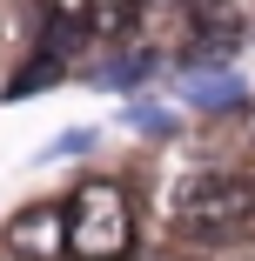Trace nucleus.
Returning <instances> with one entry per match:
<instances>
[{"label":"nucleus","instance_id":"5","mask_svg":"<svg viewBox=\"0 0 255 261\" xmlns=\"http://www.w3.org/2000/svg\"><path fill=\"white\" fill-rule=\"evenodd\" d=\"M148 0H87V34H121Z\"/></svg>","mask_w":255,"mask_h":261},{"label":"nucleus","instance_id":"2","mask_svg":"<svg viewBox=\"0 0 255 261\" xmlns=\"http://www.w3.org/2000/svg\"><path fill=\"white\" fill-rule=\"evenodd\" d=\"M168 221L181 241H228L255 221V181L248 174H222V168H201L175 188L168 201Z\"/></svg>","mask_w":255,"mask_h":261},{"label":"nucleus","instance_id":"8","mask_svg":"<svg viewBox=\"0 0 255 261\" xmlns=\"http://www.w3.org/2000/svg\"><path fill=\"white\" fill-rule=\"evenodd\" d=\"M242 121H248V141H255V108H242Z\"/></svg>","mask_w":255,"mask_h":261},{"label":"nucleus","instance_id":"7","mask_svg":"<svg viewBox=\"0 0 255 261\" xmlns=\"http://www.w3.org/2000/svg\"><path fill=\"white\" fill-rule=\"evenodd\" d=\"M128 127H141V134H168V127H175V114H168V108H148V100H141V108H128Z\"/></svg>","mask_w":255,"mask_h":261},{"label":"nucleus","instance_id":"9","mask_svg":"<svg viewBox=\"0 0 255 261\" xmlns=\"http://www.w3.org/2000/svg\"><path fill=\"white\" fill-rule=\"evenodd\" d=\"M141 261H175V254H141Z\"/></svg>","mask_w":255,"mask_h":261},{"label":"nucleus","instance_id":"3","mask_svg":"<svg viewBox=\"0 0 255 261\" xmlns=\"http://www.w3.org/2000/svg\"><path fill=\"white\" fill-rule=\"evenodd\" d=\"M7 254L20 261H67V201H40L7 228Z\"/></svg>","mask_w":255,"mask_h":261},{"label":"nucleus","instance_id":"4","mask_svg":"<svg viewBox=\"0 0 255 261\" xmlns=\"http://www.w3.org/2000/svg\"><path fill=\"white\" fill-rule=\"evenodd\" d=\"M181 100H195L201 114H228V108H242V74L235 67H188Z\"/></svg>","mask_w":255,"mask_h":261},{"label":"nucleus","instance_id":"10","mask_svg":"<svg viewBox=\"0 0 255 261\" xmlns=\"http://www.w3.org/2000/svg\"><path fill=\"white\" fill-rule=\"evenodd\" d=\"M0 261H20V254H0Z\"/></svg>","mask_w":255,"mask_h":261},{"label":"nucleus","instance_id":"1","mask_svg":"<svg viewBox=\"0 0 255 261\" xmlns=\"http://www.w3.org/2000/svg\"><path fill=\"white\" fill-rule=\"evenodd\" d=\"M67 254L74 261H128L134 254V201L108 174H81L67 194Z\"/></svg>","mask_w":255,"mask_h":261},{"label":"nucleus","instance_id":"6","mask_svg":"<svg viewBox=\"0 0 255 261\" xmlns=\"http://www.w3.org/2000/svg\"><path fill=\"white\" fill-rule=\"evenodd\" d=\"M148 74H155V61H148V54H128V61H114L108 74H94L101 87H134V81H148Z\"/></svg>","mask_w":255,"mask_h":261}]
</instances>
